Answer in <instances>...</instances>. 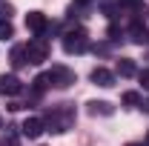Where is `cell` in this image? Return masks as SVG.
<instances>
[{"mask_svg": "<svg viewBox=\"0 0 149 146\" xmlns=\"http://www.w3.org/2000/svg\"><path fill=\"white\" fill-rule=\"evenodd\" d=\"M12 12H15V9H12V3H9V0H0V20H9Z\"/></svg>", "mask_w": 149, "mask_h": 146, "instance_id": "obj_17", "label": "cell"}, {"mask_svg": "<svg viewBox=\"0 0 149 146\" xmlns=\"http://www.w3.org/2000/svg\"><path fill=\"white\" fill-rule=\"evenodd\" d=\"M0 146H20V135L15 132V129H6V138H3Z\"/></svg>", "mask_w": 149, "mask_h": 146, "instance_id": "obj_15", "label": "cell"}, {"mask_svg": "<svg viewBox=\"0 0 149 146\" xmlns=\"http://www.w3.org/2000/svg\"><path fill=\"white\" fill-rule=\"evenodd\" d=\"M23 63H26V46H15V49H12V66L20 69Z\"/></svg>", "mask_w": 149, "mask_h": 146, "instance_id": "obj_12", "label": "cell"}, {"mask_svg": "<svg viewBox=\"0 0 149 146\" xmlns=\"http://www.w3.org/2000/svg\"><path fill=\"white\" fill-rule=\"evenodd\" d=\"M120 103H123V106H138V103H141V95H138V92H126V95L120 97Z\"/></svg>", "mask_w": 149, "mask_h": 146, "instance_id": "obj_16", "label": "cell"}, {"mask_svg": "<svg viewBox=\"0 0 149 146\" xmlns=\"http://www.w3.org/2000/svg\"><path fill=\"white\" fill-rule=\"evenodd\" d=\"M9 37H15V26H12V20H0V40H9Z\"/></svg>", "mask_w": 149, "mask_h": 146, "instance_id": "obj_14", "label": "cell"}, {"mask_svg": "<svg viewBox=\"0 0 149 146\" xmlns=\"http://www.w3.org/2000/svg\"><path fill=\"white\" fill-rule=\"evenodd\" d=\"M26 29L35 32V37H43L49 32V17H46L43 12H29V15H26Z\"/></svg>", "mask_w": 149, "mask_h": 146, "instance_id": "obj_5", "label": "cell"}, {"mask_svg": "<svg viewBox=\"0 0 149 146\" xmlns=\"http://www.w3.org/2000/svg\"><path fill=\"white\" fill-rule=\"evenodd\" d=\"M126 146H146V143H126Z\"/></svg>", "mask_w": 149, "mask_h": 146, "instance_id": "obj_20", "label": "cell"}, {"mask_svg": "<svg viewBox=\"0 0 149 146\" xmlns=\"http://www.w3.org/2000/svg\"><path fill=\"white\" fill-rule=\"evenodd\" d=\"M46 77H49V83L57 86V89H69L72 83H77V74H74L72 69H66V66H52V69L46 72Z\"/></svg>", "mask_w": 149, "mask_h": 146, "instance_id": "obj_4", "label": "cell"}, {"mask_svg": "<svg viewBox=\"0 0 149 146\" xmlns=\"http://www.w3.org/2000/svg\"><path fill=\"white\" fill-rule=\"evenodd\" d=\"M49 86H52V83H49V77H46V74H37L35 80H32V89H35V95H43Z\"/></svg>", "mask_w": 149, "mask_h": 146, "instance_id": "obj_13", "label": "cell"}, {"mask_svg": "<svg viewBox=\"0 0 149 146\" xmlns=\"http://www.w3.org/2000/svg\"><path fill=\"white\" fill-rule=\"evenodd\" d=\"M0 129H3V117H0Z\"/></svg>", "mask_w": 149, "mask_h": 146, "instance_id": "obj_22", "label": "cell"}, {"mask_svg": "<svg viewBox=\"0 0 149 146\" xmlns=\"http://www.w3.org/2000/svg\"><path fill=\"white\" fill-rule=\"evenodd\" d=\"M118 74H120V77H132V74H135V60L120 57V60H118Z\"/></svg>", "mask_w": 149, "mask_h": 146, "instance_id": "obj_11", "label": "cell"}, {"mask_svg": "<svg viewBox=\"0 0 149 146\" xmlns=\"http://www.w3.org/2000/svg\"><path fill=\"white\" fill-rule=\"evenodd\" d=\"M146 146H149V135H146Z\"/></svg>", "mask_w": 149, "mask_h": 146, "instance_id": "obj_23", "label": "cell"}, {"mask_svg": "<svg viewBox=\"0 0 149 146\" xmlns=\"http://www.w3.org/2000/svg\"><path fill=\"white\" fill-rule=\"evenodd\" d=\"M92 83L109 89V86H115V74H112L109 69H103V66H97V69H92Z\"/></svg>", "mask_w": 149, "mask_h": 146, "instance_id": "obj_9", "label": "cell"}, {"mask_svg": "<svg viewBox=\"0 0 149 146\" xmlns=\"http://www.w3.org/2000/svg\"><path fill=\"white\" fill-rule=\"evenodd\" d=\"M23 92V83H20L17 74H0V95H20Z\"/></svg>", "mask_w": 149, "mask_h": 146, "instance_id": "obj_7", "label": "cell"}, {"mask_svg": "<svg viewBox=\"0 0 149 146\" xmlns=\"http://www.w3.org/2000/svg\"><path fill=\"white\" fill-rule=\"evenodd\" d=\"M138 80H141V86H143V89L149 92V69H143V72L138 74Z\"/></svg>", "mask_w": 149, "mask_h": 146, "instance_id": "obj_18", "label": "cell"}, {"mask_svg": "<svg viewBox=\"0 0 149 146\" xmlns=\"http://www.w3.org/2000/svg\"><path fill=\"white\" fill-rule=\"evenodd\" d=\"M129 35H132L135 43H141V46H143V43H149V26H146L141 17H135V20H132V26H129Z\"/></svg>", "mask_w": 149, "mask_h": 146, "instance_id": "obj_8", "label": "cell"}, {"mask_svg": "<svg viewBox=\"0 0 149 146\" xmlns=\"http://www.w3.org/2000/svg\"><path fill=\"white\" fill-rule=\"evenodd\" d=\"M46 132V123H43V117H26L23 123H20V135L23 138H29V140H35Z\"/></svg>", "mask_w": 149, "mask_h": 146, "instance_id": "obj_6", "label": "cell"}, {"mask_svg": "<svg viewBox=\"0 0 149 146\" xmlns=\"http://www.w3.org/2000/svg\"><path fill=\"white\" fill-rule=\"evenodd\" d=\"M46 57H49V43H46V37H35V40L26 43V63L40 66Z\"/></svg>", "mask_w": 149, "mask_h": 146, "instance_id": "obj_3", "label": "cell"}, {"mask_svg": "<svg viewBox=\"0 0 149 146\" xmlns=\"http://www.w3.org/2000/svg\"><path fill=\"white\" fill-rule=\"evenodd\" d=\"M86 106H89V115H103V117L115 115V106H112L109 100H89Z\"/></svg>", "mask_w": 149, "mask_h": 146, "instance_id": "obj_10", "label": "cell"}, {"mask_svg": "<svg viewBox=\"0 0 149 146\" xmlns=\"http://www.w3.org/2000/svg\"><path fill=\"white\" fill-rule=\"evenodd\" d=\"M63 49L66 55H83L89 49V35L83 26H74V29H66L63 32Z\"/></svg>", "mask_w": 149, "mask_h": 146, "instance_id": "obj_2", "label": "cell"}, {"mask_svg": "<svg viewBox=\"0 0 149 146\" xmlns=\"http://www.w3.org/2000/svg\"><path fill=\"white\" fill-rule=\"evenodd\" d=\"M43 123L49 126V132H57V135H60V132H69L72 123H74V106H72V103H60V106H55Z\"/></svg>", "mask_w": 149, "mask_h": 146, "instance_id": "obj_1", "label": "cell"}, {"mask_svg": "<svg viewBox=\"0 0 149 146\" xmlns=\"http://www.w3.org/2000/svg\"><path fill=\"white\" fill-rule=\"evenodd\" d=\"M77 3H80V6H89V3H92V0H77Z\"/></svg>", "mask_w": 149, "mask_h": 146, "instance_id": "obj_19", "label": "cell"}, {"mask_svg": "<svg viewBox=\"0 0 149 146\" xmlns=\"http://www.w3.org/2000/svg\"><path fill=\"white\" fill-rule=\"evenodd\" d=\"M143 109H146V112H149V103H143Z\"/></svg>", "mask_w": 149, "mask_h": 146, "instance_id": "obj_21", "label": "cell"}]
</instances>
